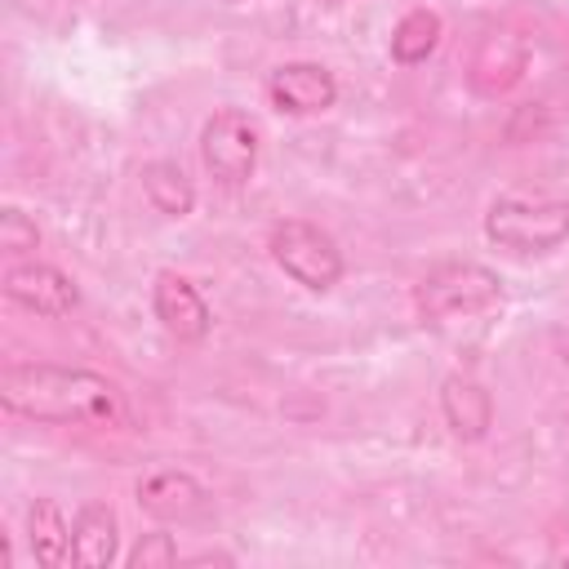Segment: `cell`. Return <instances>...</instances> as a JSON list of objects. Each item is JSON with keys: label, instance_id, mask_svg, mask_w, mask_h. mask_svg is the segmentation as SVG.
I'll use <instances>...</instances> for the list:
<instances>
[{"label": "cell", "instance_id": "e0dca14e", "mask_svg": "<svg viewBox=\"0 0 569 569\" xmlns=\"http://www.w3.org/2000/svg\"><path fill=\"white\" fill-rule=\"evenodd\" d=\"M556 347H560V356H565V365H569V333H565V329H556Z\"/></svg>", "mask_w": 569, "mask_h": 569}, {"label": "cell", "instance_id": "7c38bea8", "mask_svg": "<svg viewBox=\"0 0 569 569\" xmlns=\"http://www.w3.org/2000/svg\"><path fill=\"white\" fill-rule=\"evenodd\" d=\"M142 191H147V200H151L160 213H169V218H182V213H191V204H196V187H191V178H187L173 160H151V164H142Z\"/></svg>", "mask_w": 569, "mask_h": 569}, {"label": "cell", "instance_id": "52a82bcc", "mask_svg": "<svg viewBox=\"0 0 569 569\" xmlns=\"http://www.w3.org/2000/svg\"><path fill=\"white\" fill-rule=\"evenodd\" d=\"M4 293L36 311V316H67L76 302H80V289L71 284L67 271L49 267V262H18L4 271Z\"/></svg>", "mask_w": 569, "mask_h": 569}, {"label": "cell", "instance_id": "d6986e66", "mask_svg": "<svg viewBox=\"0 0 569 569\" xmlns=\"http://www.w3.org/2000/svg\"><path fill=\"white\" fill-rule=\"evenodd\" d=\"M231 4H236V0H231Z\"/></svg>", "mask_w": 569, "mask_h": 569}, {"label": "cell", "instance_id": "ac0fdd59", "mask_svg": "<svg viewBox=\"0 0 569 569\" xmlns=\"http://www.w3.org/2000/svg\"><path fill=\"white\" fill-rule=\"evenodd\" d=\"M565 565H569V556H565Z\"/></svg>", "mask_w": 569, "mask_h": 569}, {"label": "cell", "instance_id": "8fae6325", "mask_svg": "<svg viewBox=\"0 0 569 569\" xmlns=\"http://www.w3.org/2000/svg\"><path fill=\"white\" fill-rule=\"evenodd\" d=\"M440 409H445V422L453 427V436H462V440H480L489 431V418H493L489 391L476 378H462V373L445 378Z\"/></svg>", "mask_w": 569, "mask_h": 569}, {"label": "cell", "instance_id": "9c48e42d", "mask_svg": "<svg viewBox=\"0 0 569 569\" xmlns=\"http://www.w3.org/2000/svg\"><path fill=\"white\" fill-rule=\"evenodd\" d=\"M138 507L156 520H196L204 511V489L187 471H156L138 485Z\"/></svg>", "mask_w": 569, "mask_h": 569}, {"label": "cell", "instance_id": "5bb4252c", "mask_svg": "<svg viewBox=\"0 0 569 569\" xmlns=\"http://www.w3.org/2000/svg\"><path fill=\"white\" fill-rule=\"evenodd\" d=\"M440 44V18L431 9H409L396 31H391V58L400 67H413V62H427Z\"/></svg>", "mask_w": 569, "mask_h": 569}, {"label": "cell", "instance_id": "2e32d148", "mask_svg": "<svg viewBox=\"0 0 569 569\" xmlns=\"http://www.w3.org/2000/svg\"><path fill=\"white\" fill-rule=\"evenodd\" d=\"M173 560H178V547L169 533H147L129 551V569H156V565H173Z\"/></svg>", "mask_w": 569, "mask_h": 569}, {"label": "cell", "instance_id": "ba28073f", "mask_svg": "<svg viewBox=\"0 0 569 569\" xmlns=\"http://www.w3.org/2000/svg\"><path fill=\"white\" fill-rule=\"evenodd\" d=\"M151 307L160 316V325L178 338V342H200L209 333V307L200 298V289L178 276V271H160L156 276V289H151Z\"/></svg>", "mask_w": 569, "mask_h": 569}, {"label": "cell", "instance_id": "5b68a950", "mask_svg": "<svg viewBox=\"0 0 569 569\" xmlns=\"http://www.w3.org/2000/svg\"><path fill=\"white\" fill-rule=\"evenodd\" d=\"M200 160L218 182H227V187L244 182L258 164V124L240 107L213 111L200 129Z\"/></svg>", "mask_w": 569, "mask_h": 569}, {"label": "cell", "instance_id": "6da1fadb", "mask_svg": "<svg viewBox=\"0 0 569 569\" xmlns=\"http://www.w3.org/2000/svg\"><path fill=\"white\" fill-rule=\"evenodd\" d=\"M0 405L36 422H102L120 409L102 373L71 365H9L0 373Z\"/></svg>", "mask_w": 569, "mask_h": 569}, {"label": "cell", "instance_id": "3957f363", "mask_svg": "<svg viewBox=\"0 0 569 569\" xmlns=\"http://www.w3.org/2000/svg\"><path fill=\"white\" fill-rule=\"evenodd\" d=\"M498 302H502V280L480 262H445V267L427 271L418 284L422 320L436 329L476 320V316L493 311Z\"/></svg>", "mask_w": 569, "mask_h": 569}, {"label": "cell", "instance_id": "277c9868", "mask_svg": "<svg viewBox=\"0 0 569 569\" xmlns=\"http://www.w3.org/2000/svg\"><path fill=\"white\" fill-rule=\"evenodd\" d=\"M271 258L280 262L284 276H293L311 293L333 289L342 276V253H338L333 236L302 218H284L271 227Z\"/></svg>", "mask_w": 569, "mask_h": 569}, {"label": "cell", "instance_id": "9a60e30c", "mask_svg": "<svg viewBox=\"0 0 569 569\" xmlns=\"http://www.w3.org/2000/svg\"><path fill=\"white\" fill-rule=\"evenodd\" d=\"M40 244V231L36 222L22 213V209H0V249L4 253H27Z\"/></svg>", "mask_w": 569, "mask_h": 569}, {"label": "cell", "instance_id": "8992f818", "mask_svg": "<svg viewBox=\"0 0 569 569\" xmlns=\"http://www.w3.org/2000/svg\"><path fill=\"white\" fill-rule=\"evenodd\" d=\"M267 93H271L276 111L316 116V111H329V107H333L338 80H333V71L320 67V62H284V67L271 71Z\"/></svg>", "mask_w": 569, "mask_h": 569}, {"label": "cell", "instance_id": "30bf717a", "mask_svg": "<svg viewBox=\"0 0 569 569\" xmlns=\"http://www.w3.org/2000/svg\"><path fill=\"white\" fill-rule=\"evenodd\" d=\"M116 511L107 502H84L71 520V560L84 569H102L116 560Z\"/></svg>", "mask_w": 569, "mask_h": 569}, {"label": "cell", "instance_id": "4fadbf2b", "mask_svg": "<svg viewBox=\"0 0 569 569\" xmlns=\"http://www.w3.org/2000/svg\"><path fill=\"white\" fill-rule=\"evenodd\" d=\"M27 538H31V556L44 565V569H53V565H62L67 560V547H71V525L62 520V511H58V502L53 498H40L36 507H31V516H27Z\"/></svg>", "mask_w": 569, "mask_h": 569}, {"label": "cell", "instance_id": "7a4b0ae2", "mask_svg": "<svg viewBox=\"0 0 569 569\" xmlns=\"http://www.w3.org/2000/svg\"><path fill=\"white\" fill-rule=\"evenodd\" d=\"M485 236L511 253H547L569 240V204L538 191H507L489 204Z\"/></svg>", "mask_w": 569, "mask_h": 569}]
</instances>
